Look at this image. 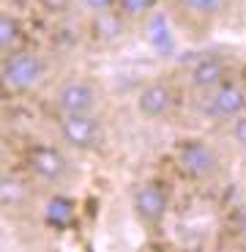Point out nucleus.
I'll return each mask as SVG.
<instances>
[{
  "mask_svg": "<svg viewBox=\"0 0 246 252\" xmlns=\"http://www.w3.org/2000/svg\"><path fill=\"white\" fill-rule=\"evenodd\" d=\"M47 80V61L33 50H19L3 55V91L8 96H25Z\"/></svg>",
  "mask_w": 246,
  "mask_h": 252,
  "instance_id": "nucleus-1",
  "label": "nucleus"
},
{
  "mask_svg": "<svg viewBox=\"0 0 246 252\" xmlns=\"http://www.w3.org/2000/svg\"><path fill=\"white\" fill-rule=\"evenodd\" d=\"M27 173L38 184L55 187V184H63L69 178V159L55 145H36L27 154Z\"/></svg>",
  "mask_w": 246,
  "mask_h": 252,
  "instance_id": "nucleus-8",
  "label": "nucleus"
},
{
  "mask_svg": "<svg viewBox=\"0 0 246 252\" xmlns=\"http://www.w3.org/2000/svg\"><path fill=\"white\" fill-rule=\"evenodd\" d=\"M175 164L183 178L194 184H208L221 173V157L208 140L186 137L175 148Z\"/></svg>",
  "mask_w": 246,
  "mask_h": 252,
  "instance_id": "nucleus-2",
  "label": "nucleus"
},
{
  "mask_svg": "<svg viewBox=\"0 0 246 252\" xmlns=\"http://www.w3.org/2000/svg\"><path fill=\"white\" fill-rule=\"evenodd\" d=\"M44 222L55 230H63L74 222V200L71 197H63V195H55L44 208Z\"/></svg>",
  "mask_w": 246,
  "mask_h": 252,
  "instance_id": "nucleus-13",
  "label": "nucleus"
},
{
  "mask_svg": "<svg viewBox=\"0 0 246 252\" xmlns=\"http://www.w3.org/2000/svg\"><path fill=\"white\" fill-rule=\"evenodd\" d=\"M230 0H175V11L183 25L205 28L227 11Z\"/></svg>",
  "mask_w": 246,
  "mask_h": 252,
  "instance_id": "nucleus-10",
  "label": "nucleus"
},
{
  "mask_svg": "<svg viewBox=\"0 0 246 252\" xmlns=\"http://www.w3.org/2000/svg\"><path fill=\"white\" fill-rule=\"evenodd\" d=\"M36 3H38V8L47 11V14H66L71 6H77L74 0H36Z\"/></svg>",
  "mask_w": 246,
  "mask_h": 252,
  "instance_id": "nucleus-17",
  "label": "nucleus"
},
{
  "mask_svg": "<svg viewBox=\"0 0 246 252\" xmlns=\"http://www.w3.org/2000/svg\"><path fill=\"white\" fill-rule=\"evenodd\" d=\"M230 227H233V233L238 236V239H244V241H246V203H244V206H238V208L233 211Z\"/></svg>",
  "mask_w": 246,
  "mask_h": 252,
  "instance_id": "nucleus-18",
  "label": "nucleus"
},
{
  "mask_svg": "<svg viewBox=\"0 0 246 252\" xmlns=\"http://www.w3.org/2000/svg\"><path fill=\"white\" fill-rule=\"evenodd\" d=\"M156 6H159V0H118L115 3V14L129 28H134V25L148 22L153 17V11H156Z\"/></svg>",
  "mask_w": 246,
  "mask_h": 252,
  "instance_id": "nucleus-12",
  "label": "nucleus"
},
{
  "mask_svg": "<svg viewBox=\"0 0 246 252\" xmlns=\"http://www.w3.org/2000/svg\"><path fill=\"white\" fill-rule=\"evenodd\" d=\"M227 71H230L227 58L219 55V52H205V55L194 58L186 66L183 80H186V85L194 94H208V91H214L216 85H221L227 80Z\"/></svg>",
  "mask_w": 246,
  "mask_h": 252,
  "instance_id": "nucleus-7",
  "label": "nucleus"
},
{
  "mask_svg": "<svg viewBox=\"0 0 246 252\" xmlns=\"http://www.w3.org/2000/svg\"><path fill=\"white\" fill-rule=\"evenodd\" d=\"M230 140L238 145L241 151H246V113H241L238 118L230 121Z\"/></svg>",
  "mask_w": 246,
  "mask_h": 252,
  "instance_id": "nucleus-16",
  "label": "nucleus"
},
{
  "mask_svg": "<svg viewBox=\"0 0 246 252\" xmlns=\"http://www.w3.org/2000/svg\"><path fill=\"white\" fill-rule=\"evenodd\" d=\"M132 206H134V214H137V220L142 222V225L156 227V225H162L164 214H167V208H170V195H167L164 184L142 181L134 189Z\"/></svg>",
  "mask_w": 246,
  "mask_h": 252,
  "instance_id": "nucleus-9",
  "label": "nucleus"
},
{
  "mask_svg": "<svg viewBox=\"0 0 246 252\" xmlns=\"http://www.w3.org/2000/svg\"><path fill=\"white\" fill-rule=\"evenodd\" d=\"M57 137L69 145L71 151H96L104 143V124L99 113H82V115H57Z\"/></svg>",
  "mask_w": 246,
  "mask_h": 252,
  "instance_id": "nucleus-4",
  "label": "nucleus"
},
{
  "mask_svg": "<svg viewBox=\"0 0 246 252\" xmlns=\"http://www.w3.org/2000/svg\"><path fill=\"white\" fill-rule=\"evenodd\" d=\"M200 113L214 124H230L246 113V88L235 80H224L208 94H200Z\"/></svg>",
  "mask_w": 246,
  "mask_h": 252,
  "instance_id": "nucleus-5",
  "label": "nucleus"
},
{
  "mask_svg": "<svg viewBox=\"0 0 246 252\" xmlns=\"http://www.w3.org/2000/svg\"><path fill=\"white\" fill-rule=\"evenodd\" d=\"M0 47H3V55L22 47V25L11 11L0 14Z\"/></svg>",
  "mask_w": 246,
  "mask_h": 252,
  "instance_id": "nucleus-14",
  "label": "nucleus"
},
{
  "mask_svg": "<svg viewBox=\"0 0 246 252\" xmlns=\"http://www.w3.org/2000/svg\"><path fill=\"white\" fill-rule=\"evenodd\" d=\"M101 85L90 77H69L52 91V110L55 115H82L101 110Z\"/></svg>",
  "mask_w": 246,
  "mask_h": 252,
  "instance_id": "nucleus-3",
  "label": "nucleus"
},
{
  "mask_svg": "<svg viewBox=\"0 0 246 252\" xmlns=\"http://www.w3.org/2000/svg\"><path fill=\"white\" fill-rule=\"evenodd\" d=\"M30 187H27L25 178H19L17 173H6L3 184H0V200L6 211H22V208L30 206Z\"/></svg>",
  "mask_w": 246,
  "mask_h": 252,
  "instance_id": "nucleus-11",
  "label": "nucleus"
},
{
  "mask_svg": "<svg viewBox=\"0 0 246 252\" xmlns=\"http://www.w3.org/2000/svg\"><path fill=\"white\" fill-rule=\"evenodd\" d=\"M74 3H77V8H82L85 14L99 17V14L115 11V3H118V0H74Z\"/></svg>",
  "mask_w": 246,
  "mask_h": 252,
  "instance_id": "nucleus-15",
  "label": "nucleus"
},
{
  "mask_svg": "<svg viewBox=\"0 0 246 252\" xmlns=\"http://www.w3.org/2000/svg\"><path fill=\"white\" fill-rule=\"evenodd\" d=\"M134 107L145 121H167L178 110V91L167 80H148L134 96Z\"/></svg>",
  "mask_w": 246,
  "mask_h": 252,
  "instance_id": "nucleus-6",
  "label": "nucleus"
}]
</instances>
